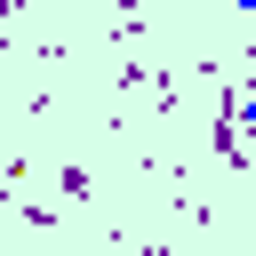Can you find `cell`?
Returning a JSON list of instances; mask_svg holds the SVG:
<instances>
[{
	"mask_svg": "<svg viewBox=\"0 0 256 256\" xmlns=\"http://www.w3.org/2000/svg\"><path fill=\"white\" fill-rule=\"evenodd\" d=\"M240 120H248V128H256V96H248V104H240Z\"/></svg>",
	"mask_w": 256,
	"mask_h": 256,
	"instance_id": "cell-1",
	"label": "cell"
}]
</instances>
